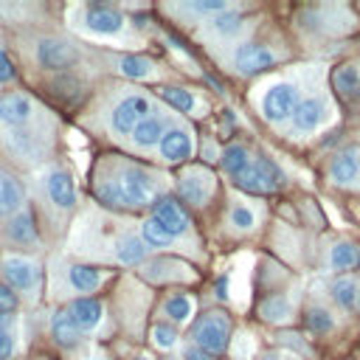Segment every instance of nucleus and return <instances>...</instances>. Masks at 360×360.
<instances>
[{
  "mask_svg": "<svg viewBox=\"0 0 360 360\" xmlns=\"http://www.w3.org/2000/svg\"><path fill=\"white\" fill-rule=\"evenodd\" d=\"M101 197H104L107 202H121V205H135V208H138V205L152 202V197H155V183H152V177H149L143 169L129 166V169L121 172V177L115 180V186L110 183V186L101 188Z\"/></svg>",
  "mask_w": 360,
  "mask_h": 360,
  "instance_id": "1",
  "label": "nucleus"
},
{
  "mask_svg": "<svg viewBox=\"0 0 360 360\" xmlns=\"http://www.w3.org/2000/svg\"><path fill=\"white\" fill-rule=\"evenodd\" d=\"M233 183L250 194H270L284 186V172L270 158H253L245 166V172L233 177Z\"/></svg>",
  "mask_w": 360,
  "mask_h": 360,
  "instance_id": "2",
  "label": "nucleus"
},
{
  "mask_svg": "<svg viewBox=\"0 0 360 360\" xmlns=\"http://www.w3.org/2000/svg\"><path fill=\"white\" fill-rule=\"evenodd\" d=\"M228 338H231V321L222 312H208L194 323V343L208 354L225 352Z\"/></svg>",
  "mask_w": 360,
  "mask_h": 360,
  "instance_id": "3",
  "label": "nucleus"
},
{
  "mask_svg": "<svg viewBox=\"0 0 360 360\" xmlns=\"http://www.w3.org/2000/svg\"><path fill=\"white\" fill-rule=\"evenodd\" d=\"M295 107H298V87L290 84V82L273 84V87L264 93V98H262V115H264L267 121H273V124L290 118V115L295 112Z\"/></svg>",
  "mask_w": 360,
  "mask_h": 360,
  "instance_id": "4",
  "label": "nucleus"
},
{
  "mask_svg": "<svg viewBox=\"0 0 360 360\" xmlns=\"http://www.w3.org/2000/svg\"><path fill=\"white\" fill-rule=\"evenodd\" d=\"M149 110H152V104H149L146 96H127V98H121L115 104V110L110 115V124H112L115 132L127 135V132H132L149 115Z\"/></svg>",
  "mask_w": 360,
  "mask_h": 360,
  "instance_id": "5",
  "label": "nucleus"
},
{
  "mask_svg": "<svg viewBox=\"0 0 360 360\" xmlns=\"http://www.w3.org/2000/svg\"><path fill=\"white\" fill-rule=\"evenodd\" d=\"M169 236H180L188 231V214L174 197H158L155 200V217H152Z\"/></svg>",
  "mask_w": 360,
  "mask_h": 360,
  "instance_id": "6",
  "label": "nucleus"
},
{
  "mask_svg": "<svg viewBox=\"0 0 360 360\" xmlns=\"http://www.w3.org/2000/svg\"><path fill=\"white\" fill-rule=\"evenodd\" d=\"M329 118V104L321 96H309L304 101H298L295 112H292V127L295 132H315L318 127H323V121Z\"/></svg>",
  "mask_w": 360,
  "mask_h": 360,
  "instance_id": "7",
  "label": "nucleus"
},
{
  "mask_svg": "<svg viewBox=\"0 0 360 360\" xmlns=\"http://www.w3.org/2000/svg\"><path fill=\"white\" fill-rule=\"evenodd\" d=\"M273 62H276V53L259 42H245L233 53V65L239 73H259V70H267Z\"/></svg>",
  "mask_w": 360,
  "mask_h": 360,
  "instance_id": "8",
  "label": "nucleus"
},
{
  "mask_svg": "<svg viewBox=\"0 0 360 360\" xmlns=\"http://www.w3.org/2000/svg\"><path fill=\"white\" fill-rule=\"evenodd\" d=\"M177 191H180V197H183L186 202L202 205V202L211 197V191H214V177H211L208 172H202V169H191V172H186V174L180 177Z\"/></svg>",
  "mask_w": 360,
  "mask_h": 360,
  "instance_id": "9",
  "label": "nucleus"
},
{
  "mask_svg": "<svg viewBox=\"0 0 360 360\" xmlns=\"http://www.w3.org/2000/svg\"><path fill=\"white\" fill-rule=\"evenodd\" d=\"M3 276L14 290H34L39 281V270L31 259L22 256H6L3 259Z\"/></svg>",
  "mask_w": 360,
  "mask_h": 360,
  "instance_id": "10",
  "label": "nucleus"
},
{
  "mask_svg": "<svg viewBox=\"0 0 360 360\" xmlns=\"http://www.w3.org/2000/svg\"><path fill=\"white\" fill-rule=\"evenodd\" d=\"M84 25L93 34H118L124 28V17L112 6H87L84 8Z\"/></svg>",
  "mask_w": 360,
  "mask_h": 360,
  "instance_id": "11",
  "label": "nucleus"
},
{
  "mask_svg": "<svg viewBox=\"0 0 360 360\" xmlns=\"http://www.w3.org/2000/svg\"><path fill=\"white\" fill-rule=\"evenodd\" d=\"M37 59L48 70H62V68H68L76 59V51L68 42H62V39H39Z\"/></svg>",
  "mask_w": 360,
  "mask_h": 360,
  "instance_id": "12",
  "label": "nucleus"
},
{
  "mask_svg": "<svg viewBox=\"0 0 360 360\" xmlns=\"http://www.w3.org/2000/svg\"><path fill=\"white\" fill-rule=\"evenodd\" d=\"M158 146H160V158L169 163H183L194 152V141L186 129H166Z\"/></svg>",
  "mask_w": 360,
  "mask_h": 360,
  "instance_id": "13",
  "label": "nucleus"
},
{
  "mask_svg": "<svg viewBox=\"0 0 360 360\" xmlns=\"http://www.w3.org/2000/svg\"><path fill=\"white\" fill-rule=\"evenodd\" d=\"M329 177L338 186H349L360 180V146H349L340 155H335V160L329 163Z\"/></svg>",
  "mask_w": 360,
  "mask_h": 360,
  "instance_id": "14",
  "label": "nucleus"
},
{
  "mask_svg": "<svg viewBox=\"0 0 360 360\" xmlns=\"http://www.w3.org/2000/svg\"><path fill=\"white\" fill-rule=\"evenodd\" d=\"M45 188H48V197H51V202H53L56 208H70V205L76 202V186H73L70 174L62 172V169H53V172L48 174Z\"/></svg>",
  "mask_w": 360,
  "mask_h": 360,
  "instance_id": "15",
  "label": "nucleus"
},
{
  "mask_svg": "<svg viewBox=\"0 0 360 360\" xmlns=\"http://www.w3.org/2000/svg\"><path fill=\"white\" fill-rule=\"evenodd\" d=\"M31 118V98L22 93H6L0 96V121L8 127H20Z\"/></svg>",
  "mask_w": 360,
  "mask_h": 360,
  "instance_id": "16",
  "label": "nucleus"
},
{
  "mask_svg": "<svg viewBox=\"0 0 360 360\" xmlns=\"http://www.w3.org/2000/svg\"><path fill=\"white\" fill-rule=\"evenodd\" d=\"M332 84L338 96L349 104H360V68L357 65H340L332 73Z\"/></svg>",
  "mask_w": 360,
  "mask_h": 360,
  "instance_id": "17",
  "label": "nucleus"
},
{
  "mask_svg": "<svg viewBox=\"0 0 360 360\" xmlns=\"http://www.w3.org/2000/svg\"><path fill=\"white\" fill-rule=\"evenodd\" d=\"M101 304L96 298H76L68 309V315L73 318V323L79 326V332H93L101 323Z\"/></svg>",
  "mask_w": 360,
  "mask_h": 360,
  "instance_id": "18",
  "label": "nucleus"
},
{
  "mask_svg": "<svg viewBox=\"0 0 360 360\" xmlns=\"http://www.w3.org/2000/svg\"><path fill=\"white\" fill-rule=\"evenodd\" d=\"M6 233L11 242L17 245H34L37 242V225H34V217L28 211H17L8 225H6Z\"/></svg>",
  "mask_w": 360,
  "mask_h": 360,
  "instance_id": "19",
  "label": "nucleus"
},
{
  "mask_svg": "<svg viewBox=\"0 0 360 360\" xmlns=\"http://www.w3.org/2000/svg\"><path fill=\"white\" fill-rule=\"evenodd\" d=\"M22 208V186L11 177L0 172V217L17 214Z\"/></svg>",
  "mask_w": 360,
  "mask_h": 360,
  "instance_id": "20",
  "label": "nucleus"
},
{
  "mask_svg": "<svg viewBox=\"0 0 360 360\" xmlns=\"http://www.w3.org/2000/svg\"><path fill=\"white\" fill-rule=\"evenodd\" d=\"M329 267L332 270H354L360 267V248L352 242H335L329 248Z\"/></svg>",
  "mask_w": 360,
  "mask_h": 360,
  "instance_id": "21",
  "label": "nucleus"
},
{
  "mask_svg": "<svg viewBox=\"0 0 360 360\" xmlns=\"http://www.w3.org/2000/svg\"><path fill=\"white\" fill-rule=\"evenodd\" d=\"M163 132H166V127H163V118H155V115H146L135 129H132V141L138 143V146H158L160 143V138H163Z\"/></svg>",
  "mask_w": 360,
  "mask_h": 360,
  "instance_id": "22",
  "label": "nucleus"
},
{
  "mask_svg": "<svg viewBox=\"0 0 360 360\" xmlns=\"http://www.w3.org/2000/svg\"><path fill=\"white\" fill-rule=\"evenodd\" d=\"M329 292H332V301L340 307V309H354L357 307V298H360V287L354 278L343 276V278H335L329 284Z\"/></svg>",
  "mask_w": 360,
  "mask_h": 360,
  "instance_id": "23",
  "label": "nucleus"
},
{
  "mask_svg": "<svg viewBox=\"0 0 360 360\" xmlns=\"http://www.w3.org/2000/svg\"><path fill=\"white\" fill-rule=\"evenodd\" d=\"M101 278H104L101 270L87 267V264H76V267H70V273H68L70 287H76L79 292H93V290H98Z\"/></svg>",
  "mask_w": 360,
  "mask_h": 360,
  "instance_id": "24",
  "label": "nucleus"
},
{
  "mask_svg": "<svg viewBox=\"0 0 360 360\" xmlns=\"http://www.w3.org/2000/svg\"><path fill=\"white\" fill-rule=\"evenodd\" d=\"M163 312H166L174 323H186V321L191 318V312H194V301H191V295H186V292H174V295L166 298Z\"/></svg>",
  "mask_w": 360,
  "mask_h": 360,
  "instance_id": "25",
  "label": "nucleus"
},
{
  "mask_svg": "<svg viewBox=\"0 0 360 360\" xmlns=\"http://www.w3.org/2000/svg\"><path fill=\"white\" fill-rule=\"evenodd\" d=\"M51 329H53V338L62 343V346H76L79 343V326L73 323V318L68 315V312H59L56 318H53V323H51Z\"/></svg>",
  "mask_w": 360,
  "mask_h": 360,
  "instance_id": "26",
  "label": "nucleus"
},
{
  "mask_svg": "<svg viewBox=\"0 0 360 360\" xmlns=\"http://www.w3.org/2000/svg\"><path fill=\"white\" fill-rule=\"evenodd\" d=\"M248 163H250V158H248V149H245L242 143L225 146V152H222V169H225L228 174H233V177L242 174Z\"/></svg>",
  "mask_w": 360,
  "mask_h": 360,
  "instance_id": "27",
  "label": "nucleus"
},
{
  "mask_svg": "<svg viewBox=\"0 0 360 360\" xmlns=\"http://www.w3.org/2000/svg\"><path fill=\"white\" fill-rule=\"evenodd\" d=\"M115 256L124 264H138L146 256V248H143V242L138 236H121L118 239V248H115Z\"/></svg>",
  "mask_w": 360,
  "mask_h": 360,
  "instance_id": "28",
  "label": "nucleus"
},
{
  "mask_svg": "<svg viewBox=\"0 0 360 360\" xmlns=\"http://www.w3.org/2000/svg\"><path fill=\"white\" fill-rule=\"evenodd\" d=\"M118 70H121L127 79H146V76H152L155 62L146 59V56H124V59L118 62Z\"/></svg>",
  "mask_w": 360,
  "mask_h": 360,
  "instance_id": "29",
  "label": "nucleus"
},
{
  "mask_svg": "<svg viewBox=\"0 0 360 360\" xmlns=\"http://www.w3.org/2000/svg\"><path fill=\"white\" fill-rule=\"evenodd\" d=\"M160 96H163V101H169L174 110H180V112H191L194 110V96L188 93V90H183V87H163L160 90Z\"/></svg>",
  "mask_w": 360,
  "mask_h": 360,
  "instance_id": "30",
  "label": "nucleus"
},
{
  "mask_svg": "<svg viewBox=\"0 0 360 360\" xmlns=\"http://www.w3.org/2000/svg\"><path fill=\"white\" fill-rule=\"evenodd\" d=\"M304 323H307V329H309V332H315V335H323V332H329V329L335 326L332 315H329L323 307H312V309H307Z\"/></svg>",
  "mask_w": 360,
  "mask_h": 360,
  "instance_id": "31",
  "label": "nucleus"
},
{
  "mask_svg": "<svg viewBox=\"0 0 360 360\" xmlns=\"http://www.w3.org/2000/svg\"><path fill=\"white\" fill-rule=\"evenodd\" d=\"M141 242H146L149 248H166V245L172 242V236H169L155 219H146V222L141 225Z\"/></svg>",
  "mask_w": 360,
  "mask_h": 360,
  "instance_id": "32",
  "label": "nucleus"
},
{
  "mask_svg": "<svg viewBox=\"0 0 360 360\" xmlns=\"http://www.w3.org/2000/svg\"><path fill=\"white\" fill-rule=\"evenodd\" d=\"M287 315H290V304L281 295H273V298H267L262 304V318L264 321H284Z\"/></svg>",
  "mask_w": 360,
  "mask_h": 360,
  "instance_id": "33",
  "label": "nucleus"
},
{
  "mask_svg": "<svg viewBox=\"0 0 360 360\" xmlns=\"http://www.w3.org/2000/svg\"><path fill=\"white\" fill-rule=\"evenodd\" d=\"M239 28H242V17H239L236 11H222V14L214 20V31L222 34V37H233Z\"/></svg>",
  "mask_w": 360,
  "mask_h": 360,
  "instance_id": "34",
  "label": "nucleus"
},
{
  "mask_svg": "<svg viewBox=\"0 0 360 360\" xmlns=\"http://www.w3.org/2000/svg\"><path fill=\"white\" fill-rule=\"evenodd\" d=\"M253 222H256V217H253V211H250L248 205H236V208H231V225H233L236 231H250Z\"/></svg>",
  "mask_w": 360,
  "mask_h": 360,
  "instance_id": "35",
  "label": "nucleus"
},
{
  "mask_svg": "<svg viewBox=\"0 0 360 360\" xmlns=\"http://www.w3.org/2000/svg\"><path fill=\"white\" fill-rule=\"evenodd\" d=\"M152 340H155L158 349H172V346L177 343V332H174V326L158 323V326L152 329Z\"/></svg>",
  "mask_w": 360,
  "mask_h": 360,
  "instance_id": "36",
  "label": "nucleus"
},
{
  "mask_svg": "<svg viewBox=\"0 0 360 360\" xmlns=\"http://www.w3.org/2000/svg\"><path fill=\"white\" fill-rule=\"evenodd\" d=\"M8 146L17 152V155H34V143H31V135L28 132H8Z\"/></svg>",
  "mask_w": 360,
  "mask_h": 360,
  "instance_id": "37",
  "label": "nucleus"
},
{
  "mask_svg": "<svg viewBox=\"0 0 360 360\" xmlns=\"http://www.w3.org/2000/svg\"><path fill=\"white\" fill-rule=\"evenodd\" d=\"M191 8L194 11H200V14H222V11H228V6L222 3V0H200V3H191Z\"/></svg>",
  "mask_w": 360,
  "mask_h": 360,
  "instance_id": "38",
  "label": "nucleus"
},
{
  "mask_svg": "<svg viewBox=\"0 0 360 360\" xmlns=\"http://www.w3.org/2000/svg\"><path fill=\"white\" fill-rule=\"evenodd\" d=\"M14 307H17V295L11 292V287H0V312L11 315Z\"/></svg>",
  "mask_w": 360,
  "mask_h": 360,
  "instance_id": "39",
  "label": "nucleus"
},
{
  "mask_svg": "<svg viewBox=\"0 0 360 360\" xmlns=\"http://www.w3.org/2000/svg\"><path fill=\"white\" fill-rule=\"evenodd\" d=\"M14 354V338L8 329H0V360H8Z\"/></svg>",
  "mask_w": 360,
  "mask_h": 360,
  "instance_id": "40",
  "label": "nucleus"
},
{
  "mask_svg": "<svg viewBox=\"0 0 360 360\" xmlns=\"http://www.w3.org/2000/svg\"><path fill=\"white\" fill-rule=\"evenodd\" d=\"M14 79V65L6 53H0V82H11Z\"/></svg>",
  "mask_w": 360,
  "mask_h": 360,
  "instance_id": "41",
  "label": "nucleus"
},
{
  "mask_svg": "<svg viewBox=\"0 0 360 360\" xmlns=\"http://www.w3.org/2000/svg\"><path fill=\"white\" fill-rule=\"evenodd\" d=\"M186 360H211V354L202 352V349H197V346H191V349L186 352Z\"/></svg>",
  "mask_w": 360,
  "mask_h": 360,
  "instance_id": "42",
  "label": "nucleus"
},
{
  "mask_svg": "<svg viewBox=\"0 0 360 360\" xmlns=\"http://www.w3.org/2000/svg\"><path fill=\"white\" fill-rule=\"evenodd\" d=\"M225 290H228V278H219V281H217V298H225V295H228Z\"/></svg>",
  "mask_w": 360,
  "mask_h": 360,
  "instance_id": "43",
  "label": "nucleus"
},
{
  "mask_svg": "<svg viewBox=\"0 0 360 360\" xmlns=\"http://www.w3.org/2000/svg\"><path fill=\"white\" fill-rule=\"evenodd\" d=\"M8 321H11V315H6V312H0V329H6V326H8Z\"/></svg>",
  "mask_w": 360,
  "mask_h": 360,
  "instance_id": "44",
  "label": "nucleus"
},
{
  "mask_svg": "<svg viewBox=\"0 0 360 360\" xmlns=\"http://www.w3.org/2000/svg\"><path fill=\"white\" fill-rule=\"evenodd\" d=\"M138 360H149V357H143V354H141V357H138Z\"/></svg>",
  "mask_w": 360,
  "mask_h": 360,
  "instance_id": "45",
  "label": "nucleus"
},
{
  "mask_svg": "<svg viewBox=\"0 0 360 360\" xmlns=\"http://www.w3.org/2000/svg\"><path fill=\"white\" fill-rule=\"evenodd\" d=\"M357 309H360V298H357Z\"/></svg>",
  "mask_w": 360,
  "mask_h": 360,
  "instance_id": "46",
  "label": "nucleus"
}]
</instances>
